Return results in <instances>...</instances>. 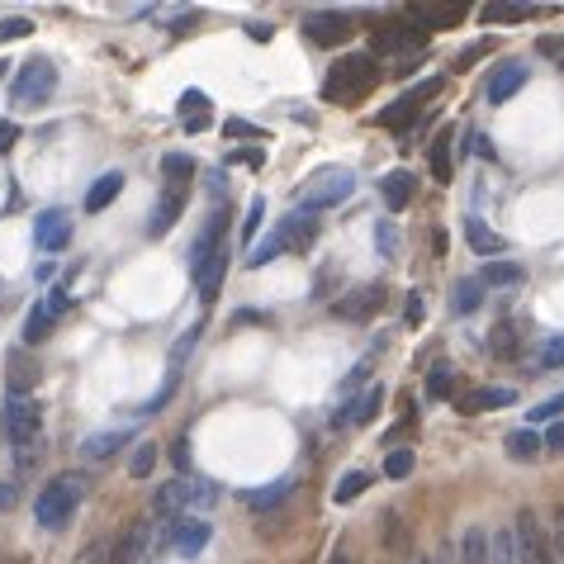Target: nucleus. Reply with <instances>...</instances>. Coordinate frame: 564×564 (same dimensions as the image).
Masks as SVG:
<instances>
[{
    "instance_id": "1",
    "label": "nucleus",
    "mask_w": 564,
    "mask_h": 564,
    "mask_svg": "<svg viewBox=\"0 0 564 564\" xmlns=\"http://www.w3.org/2000/svg\"><path fill=\"white\" fill-rule=\"evenodd\" d=\"M223 271H228V214L223 204L204 219L195 247H190V280L200 285V299L214 304L219 299V285H223Z\"/></svg>"
},
{
    "instance_id": "2",
    "label": "nucleus",
    "mask_w": 564,
    "mask_h": 564,
    "mask_svg": "<svg viewBox=\"0 0 564 564\" xmlns=\"http://www.w3.org/2000/svg\"><path fill=\"white\" fill-rule=\"evenodd\" d=\"M313 237H318V219H313L309 209H294L290 219L275 223V233H266L261 242H252V252H247V266L261 271L266 261H275L280 252H304Z\"/></svg>"
},
{
    "instance_id": "3",
    "label": "nucleus",
    "mask_w": 564,
    "mask_h": 564,
    "mask_svg": "<svg viewBox=\"0 0 564 564\" xmlns=\"http://www.w3.org/2000/svg\"><path fill=\"white\" fill-rule=\"evenodd\" d=\"M0 427L15 446L19 465H34V446L43 437V413H38V399L29 394H5V408H0Z\"/></svg>"
},
{
    "instance_id": "4",
    "label": "nucleus",
    "mask_w": 564,
    "mask_h": 564,
    "mask_svg": "<svg viewBox=\"0 0 564 564\" xmlns=\"http://www.w3.org/2000/svg\"><path fill=\"white\" fill-rule=\"evenodd\" d=\"M81 493H86V479H81V474H57L53 484H43V489H38V503H34L38 527H43V531H62L67 522H72Z\"/></svg>"
},
{
    "instance_id": "5",
    "label": "nucleus",
    "mask_w": 564,
    "mask_h": 564,
    "mask_svg": "<svg viewBox=\"0 0 564 564\" xmlns=\"http://www.w3.org/2000/svg\"><path fill=\"white\" fill-rule=\"evenodd\" d=\"M219 503V484H209V479H171V484H162L157 489V498H152V512L157 517H200L204 508H214Z\"/></svg>"
},
{
    "instance_id": "6",
    "label": "nucleus",
    "mask_w": 564,
    "mask_h": 564,
    "mask_svg": "<svg viewBox=\"0 0 564 564\" xmlns=\"http://www.w3.org/2000/svg\"><path fill=\"white\" fill-rule=\"evenodd\" d=\"M351 190H356V171L351 166H318L304 181V190H299V209H309V214L337 209L342 200H351Z\"/></svg>"
},
{
    "instance_id": "7",
    "label": "nucleus",
    "mask_w": 564,
    "mask_h": 564,
    "mask_svg": "<svg viewBox=\"0 0 564 564\" xmlns=\"http://www.w3.org/2000/svg\"><path fill=\"white\" fill-rule=\"evenodd\" d=\"M375 81H380V62H375V57H370V53H346L342 62L332 67V76H328V86H323V91H328L332 100H337V95L346 100V95H365Z\"/></svg>"
},
{
    "instance_id": "8",
    "label": "nucleus",
    "mask_w": 564,
    "mask_h": 564,
    "mask_svg": "<svg viewBox=\"0 0 564 564\" xmlns=\"http://www.w3.org/2000/svg\"><path fill=\"white\" fill-rule=\"evenodd\" d=\"M57 86V67L48 62V57H29L24 67H19L15 86H10V100H15L19 110H34V105H43L48 95H53Z\"/></svg>"
},
{
    "instance_id": "9",
    "label": "nucleus",
    "mask_w": 564,
    "mask_h": 564,
    "mask_svg": "<svg viewBox=\"0 0 564 564\" xmlns=\"http://www.w3.org/2000/svg\"><path fill=\"white\" fill-rule=\"evenodd\" d=\"M512 541H517V564H555L550 555V541H546V527L531 508L517 512V527H512Z\"/></svg>"
},
{
    "instance_id": "10",
    "label": "nucleus",
    "mask_w": 564,
    "mask_h": 564,
    "mask_svg": "<svg viewBox=\"0 0 564 564\" xmlns=\"http://www.w3.org/2000/svg\"><path fill=\"white\" fill-rule=\"evenodd\" d=\"M209 536H214V527H209L204 517H171V522H166V546L176 550L181 560H195V555L209 546Z\"/></svg>"
},
{
    "instance_id": "11",
    "label": "nucleus",
    "mask_w": 564,
    "mask_h": 564,
    "mask_svg": "<svg viewBox=\"0 0 564 564\" xmlns=\"http://www.w3.org/2000/svg\"><path fill=\"white\" fill-rule=\"evenodd\" d=\"M147 546H152V512L128 522V531L119 536V546H114L110 564H143L147 560Z\"/></svg>"
},
{
    "instance_id": "12",
    "label": "nucleus",
    "mask_w": 564,
    "mask_h": 564,
    "mask_svg": "<svg viewBox=\"0 0 564 564\" xmlns=\"http://www.w3.org/2000/svg\"><path fill=\"white\" fill-rule=\"evenodd\" d=\"M380 309H384V285H361V290L342 294V299L332 304V313L346 318V323H365L370 313H380Z\"/></svg>"
},
{
    "instance_id": "13",
    "label": "nucleus",
    "mask_w": 564,
    "mask_h": 564,
    "mask_svg": "<svg viewBox=\"0 0 564 564\" xmlns=\"http://www.w3.org/2000/svg\"><path fill=\"white\" fill-rule=\"evenodd\" d=\"M34 242H38V252H62L72 242V219L62 209H43L34 219Z\"/></svg>"
},
{
    "instance_id": "14",
    "label": "nucleus",
    "mask_w": 564,
    "mask_h": 564,
    "mask_svg": "<svg viewBox=\"0 0 564 564\" xmlns=\"http://www.w3.org/2000/svg\"><path fill=\"white\" fill-rule=\"evenodd\" d=\"M304 29H309L313 43L332 48V43H342V38L351 34V15H342V10H309V15H304Z\"/></svg>"
},
{
    "instance_id": "15",
    "label": "nucleus",
    "mask_w": 564,
    "mask_h": 564,
    "mask_svg": "<svg viewBox=\"0 0 564 564\" xmlns=\"http://www.w3.org/2000/svg\"><path fill=\"white\" fill-rule=\"evenodd\" d=\"M380 408H384V389H380V384H370V389H365L356 403L337 408V413H332V422H337V427H361V422H370L375 413H380Z\"/></svg>"
},
{
    "instance_id": "16",
    "label": "nucleus",
    "mask_w": 564,
    "mask_h": 564,
    "mask_svg": "<svg viewBox=\"0 0 564 564\" xmlns=\"http://www.w3.org/2000/svg\"><path fill=\"white\" fill-rule=\"evenodd\" d=\"M185 214V195L181 190H162V200L152 209V219H147V237H166L176 228V219Z\"/></svg>"
},
{
    "instance_id": "17",
    "label": "nucleus",
    "mask_w": 564,
    "mask_h": 564,
    "mask_svg": "<svg viewBox=\"0 0 564 564\" xmlns=\"http://www.w3.org/2000/svg\"><path fill=\"white\" fill-rule=\"evenodd\" d=\"M427 34L422 29H408V24H384L375 29V53H408V48H422Z\"/></svg>"
},
{
    "instance_id": "18",
    "label": "nucleus",
    "mask_w": 564,
    "mask_h": 564,
    "mask_svg": "<svg viewBox=\"0 0 564 564\" xmlns=\"http://www.w3.org/2000/svg\"><path fill=\"white\" fill-rule=\"evenodd\" d=\"M512 399H517L512 389H493V384H484V389H470V394H460V399H455V408H460L465 418H474V413H489V408H508Z\"/></svg>"
},
{
    "instance_id": "19",
    "label": "nucleus",
    "mask_w": 564,
    "mask_h": 564,
    "mask_svg": "<svg viewBox=\"0 0 564 564\" xmlns=\"http://www.w3.org/2000/svg\"><path fill=\"white\" fill-rule=\"evenodd\" d=\"M527 86V67H517V62H508V67H498V72L489 76V105H503V100H512V95Z\"/></svg>"
},
{
    "instance_id": "20",
    "label": "nucleus",
    "mask_w": 564,
    "mask_h": 564,
    "mask_svg": "<svg viewBox=\"0 0 564 564\" xmlns=\"http://www.w3.org/2000/svg\"><path fill=\"white\" fill-rule=\"evenodd\" d=\"M465 237H470V247L479 256H503V252H508V242L493 233V228L479 219V214H465Z\"/></svg>"
},
{
    "instance_id": "21",
    "label": "nucleus",
    "mask_w": 564,
    "mask_h": 564,
    "mask_svg": "<svg viewBox=\"0 0 564 564\" xmlns=\"http://www.w3.org/2000/svg\"><path fill=\"white\" fill-rule=\"evenodd\" d=\"M508 460H517V465H531V460H541L546 455V446H541V432L536 427H517V432H508Z\"/></svg>"
},
{
    "instance_id": "22",
    "label": "nucleus",
    "mask_w": 564,
    "mask_h": 564,
    "mask_svg": "<svg viewBox=\"0 0 564 564\" xmlns=\"http://www.w3.org/2000/svg\"><path fill=\"white\" fill-rule=\"evenodd\" d=\"M408 15H413L418 29H455L465 10H460V5H413Z\"/></svg>"
},
{
    "instance_id": "23",
    "label": "nucleus",
    "mask_w": 564,
    "mask_h": 564,
    "mask_svg": "<svg viewBox=\"0 0 564 564\" xmlns=\"http://www.w3.org/2000/svg\"><path fill=\"white\" fill-rule=\"evenodd\" d=\"M119 195H124V176H119V171H105V176H100V181L86 190V214H100V209H110Z\"/></svg>"
},
{
    "instance_id": "24",
    "label": "nucleus",
    "mask_w": 564,
    "mask_h": 564,
    "mask_svg": "<svg viewBox=\"0 0 564 564\" xmlns=\"http://www.w3.org/2000/svg\"><path fill=\"white\" fill-rule=\"evenodd\" d=\"M380 195H384V204H389L394 214L408 209V200H413V176H408L403 166H399V171H389V176L380 181Z\"/></svg>"
},
{
    "instance_id": "25",
    "label": "nucleus",
    "mask_w": 564,
    "mask_h": 564,
    "mask_svg": "<svg viewBox=\"0 0 564 564\" xmlns=\"http://www.w3.org/2000/svg\"><path fill=\"white\" fill-rule=\"evenodd\" d=\"M162 176H166V190H190V176H195V162L185 152H166L162 157Z\"/></svg>"
},
{
    "instance_id": "26",
    "label": "nucleus",
    "mask_w": 564,
    "mask_h": 564,
    "mask_svg": "<svg viewBox=\"0 0 564 564\" xmlns=\"http://www.w3.org/2000/svg\"><path fill=\"white\" fill-rule=\"evenodd\" d=\"M484 290H508V285H522V266L517 261H489L484 275H479Z\"/></svg>"
},
{
    "instance_id": "27",
    "label": "nucleus",
    "mask_w": 564,
    "mask_h": 564,
    "mask_svg": "<svg viewBox=\"0 0 564 564\" xmlns=\"http://www.w3.org/2000/svg\"><path fill=\"white\" fill-rule=\"evenodd\" d=\"M455 564H489V531L465 527V536H460V560Z\"/></svg>"
},
{
    "instance_id": "28",
    "label": "nucleus",
    "mask_w": 564,
    "mask_h": 564,
    "mask_svg": "<svg viewBox=\"0 0 564 564\" xmlns=\"http://www.w3.org/2000/svg\"><path fill=\"white\" fill-rule=\"evenodd\" d=\"M181 119L190 133H200V128H209V95L204 91H185L181 100Z\"/></svg>"
},
{
    "instance_id": "29",
    "label": "nucleus",
    "mask_w": 564,
    "mask_h": 564,
    "mask_svg": "<svg viewBox=\"0 0 564 564\" xmlns=\"http://www.w3.org/2000/svg\"><path fill=\"white\" fill-rule=\"evenodd\" d=\"M294 493V474H285V479H275V484H266V489H252L247 493V503L252 508H275L280 498H290Z\"/></svg>"
},
{
    "instance_id": "30",
    "label": "nucleus",
    "mask_w": 564,
    "mask_h": 564,
    "mask_svg": "<svg viewBox=\"0 0 564 564\" xmlns=\"http://www.w3.org/2000/svg\"><path fill=\"white\" fill-rule=\"evenodd\" d=\"M451 133H441L437 143H432V176H437L441 185H451L455 181V166H451Z\"/></svg>"
},
{
    "instance_id": "31",
    "label": "nucleus",
    "mask_w": 564,
    "mask_h": 564,
    "mask_svg": "<svg viewBox=\"0 0 564 564\" xmlns=\"http://www.w3.org/2000/svg\"><path fill=\"white\" fill-rule=\"evenodd\" d=\"M195 342H200V323H195V328H185L181 337H176V346H171V375H166V384L181 380V365H185V356L195 351Z\"/></svg>"
},
{
    "instance_id": "32",
    "label": "nucleus",
    "mask_w": 564,
    "mask_h": 564,
    "mask_svg": "<svg viewBox=\"0 0 564 564\" xmlns=\"http://www.w3.org/2000/svg\"><path fill=\"white\" fill-rule=\"evenodd\" d=\"M48 328H53V309H48V304H34L29 318H24V342L38 346L43 337H48Z\"/></svg>"
},
{
    "instance_id": "33",
    "label": "nucleus",
    "mask_w": 564,
    "mask_h": 564,
    "mask_svg": "<svg viewBox=\"0 0 564 564\" xmlns=\"http://www.w3.org/2000/svg\"><path fill=\"white\" fill-rule=\"evenodd\" d=\"M124 441H128V432H100V437H91L81 446V455H86V460H105V455H114Z\"/></svg>"
},
{
    "instance_id": "34",
    "label": "nucleus",
    "mask_w": 564,
    "mask_h": 564,
    "mask_svg": "<svg viewBox=\"0 0 564 564\" xmlns=\"http://www.w3.org/2000/svg\"><path fill=\"white\" fill-rule=\"evenodd\" d=\"M479 299H484V285H479V280H460L455 294H451V309L455 313H474L479 309Z\"/></svg>"
},
{
    "instance_id": "35",
    "label": "nucleus",
    "mask_w": 564,
    "mask_h": 564,
    "mask_svg": "<svg viewBox=\"0 0 564 564\" xmlns=\"http://www.w3.org/2000/svg\"><path fill=\"white\" fill-rule=\"evenodd\" d=\"M413 460H418V455H413V446L389 451V455H384V479H408V474H413Z\"/></svg>"
},
{
    "instance_id": "36",
    "label": "nucleus",
    "mask_w": 564,
    "mask_h": 564,
    "mask_svg": "<svg viewBox=\"0 0 564 564\" xmlns=\"http://www.w3.org/2000/svg\"><path fill=\"white\" fill-rule=\"evenodd\" d=\"M489 564H517V541H512V531H493L489 536Z\"/></svg>"
},
{
    "instance_id": "37",
    "label": "nucleus",
    "mask_w": 564,
    "mask_h": 564,
    "mask_svg": "<svg viewBox=\"0 0 564 564\" xmlns=\"http://www.w3.org/2000/svg\"><path fill=\"white\" fill-rule=\"evenodd\" d=\"M479 15H484V24H522V19H531V10L527 5H484Z\"/></svg>"
},
{
    "instance_id": "38",
    "label": "nucleus",
    "mask_w": 564,
    "mask_h": 564,
    "mask_svg": "<svg viewBox=\"0 0 564 564\" xmlns=\"http://www.w3.org/2000/svg\"><path fill=\"white\" fill-rule=\"evenodd\" d=\"M365 489H370V474H365V470H351V474H342V484L332 489V498H337V503H351V498H361Z\"/></svg>"
},
{
    "instance_id": "39",
    "label": "nucleus",
    "mask_w": 564,
    "mask_h": 564,
    "mask_svg": "<svg viewBox=\"0 0 564 564\" xmlns=\"http://www.w3.org/2000/svg\"><path fill=\"white\" fill-rule=\"evenodd\" d=\"M152 470H157V446H152V441H138V451L128 460V474H133V479H147Z\"/></svg>"
},
{
    "instance_id": "40",
    "label": "nucleus",
    "mask_w": 564,
    "mask_h": 564,
    "mask_svg": "<svg viewBox=\"0 0 564 564\" xmlns=\"http://www.w3.org/2000/svg\"><path fill=\"white\" fill-rule=\"evenodd\" d=\"M418 110H422V105H413L408 95H399V100H394V105H389V110L380 114V124H384V128H403Z\"/></svg>"
},
{
    "instance_id": "41",
    "label": "nucleus",
    "mask_w": 564,
    "mask_h": 564,
    "mask_svg": "<svg viewBox=\"0 0 564 564\" xmlns=\"http://www.w3.org/2000/svg\"><path fill=\"white\" fill-rule=\"evenodd\" d=\"M29 384H34V365L24 356H10V394H29Z\"/></svg>"
},
{
    "instance_id": "42",
    "label": "nucleus",
    "mask_w": 564,
    "mask_h": 564,
    "mask_svg": "<svg viewBox=\"0 0 564 564\" xmlns=\"http://www.w3.org/2000/svg\"><path fill=\"white\" fill-rule=\"evenodd\" d=\"M375 247H380V256H389V261L399 256V228H394L389 219L375 223Z\"/></svg>"
},
{
    "instance_id": "43",
    "label": "nucleus",
    "mask_w": 564,
    "mask_h": 564,
    "mask_svg": "<svg viewBox=\"0 0 564 564\" xmlns=\"http://www.w3.org/2000/svg\"><path fill=\"white\" fill-rule=\"evenodd\" d=\"M546 541H550V555H555V564H564V503L555 512H550V531H546Z\"/></svg>"
},
{
    "instance_id": "44",
    "label": "nucleus",
    "mask_w": 564,
    "mask_h": 564,
    "mask_svg": "<svg viewBox=\"0 0 564 564\" xmlns=\"http://www.w3.org/2000/svg\"><path fill=\"white\" fill-rule=\"evenodd\" d=\"M451 384H455V370H451V365H437V370H432V380H427V394H432V399H446V394H451Z\"/></svg>"
},
{
    "instance_id": "45",
    "label": "nucleus",
    "mask_w": 564,
    "mask_h": 564,
    "mask_svg": "<svg viewBox=\"0 0 564 564\" xmlns=\"http://www.w3.org/2000/svg\"><path fill=\"white\" fill-rule=\"evenodd\" d=\"M29 29H34V24H29V19H0V43H15V38H24L29 34Z\"/></svg>"
},
{
    "instance_id": "46",
    "label": "nucleus",
    "mask_w": 564,
    "mask_h": 564,
    "mask_svg": "<svg viewBox=\"0 0 564 564\" xmlns=\"http://www.w3.org/2000/svg\"><path fill=\"white\" fill-rule=\"evenodd\" d=\"M261 219H266V200L256 195V200L247 204V223H242V237H256V228H261Z\"/></svg>"
},
{
    "instance_id": "47",
    "label": "nucleus",
    "mask_w": 564,
    "mask_h": 564,
    "mask_svg": "<svg viewBox=\"0 0 564 564\" xmlns=\"http://www.w3.org/2000/svg\"><path fill=\"white\" fill-rule=\"evenodd\" d=\"M560 413H564V394H555V399H546V403H541V408H531V427H536V422L560 418Z\"/></svg>"
},
{
    "instance_id": "48",
    "label": "nucleus",
    "mask_w": 564,
    "mask_h": 564,
    "mask_svg": "<svg viewBox=\"0 0 564 564\" xmlns=\"http://www.w3.org/2000/svg\"><path fill=\"white\" fill-rule=\"evenodd\" d=\"M437 91H441V76H432V81H422V86H413V91H408V100H413V105H427V100H432Z\"/></svg>"
},
{
    "instance_id": "49",
    "label": "nucleus",
    "mask_w": 564,
    "mask_h": 564,
    "mask_svg": "<svg viewBox=\"0 0 564 564\" xmlns=\"http://www.w3.org/2000/svg\"><path fill=\"white\" fill-rule=\"evenodd\" d=\"M541 446H546V455H564V422H555L546 437H541Z\"/></svg>"
},
{
    "instance_id": "50",
    "label": "nucleus",
    "mask_w": 564,
    "mask_h": 564,
    "mask_svg": "<svg viewBox=\"0 0 564 564\" xmlns=\"http://www.w3.org/2000/svg\"><path fill=\"white\" fill-rule=\"evenodd\" d=\"M384 531H389V550H403V522H399V512H389V517H384Z\"/></svg>"
},
{
    "instance_id": "51",
    "label": "nucleus",
    "mask_w": 564,
    "mask_h": 564,
    "mask_svg": "<svg viewBox=\"0 0 564 564\" xmlns=\"http://www.w3.org/2000/svg\"><path fill=\"white\" fill-rule=\"evenodd\" d=\"M541 365H546V370L564 365V337H560V342H546V351H541Z\"/></svg>"
},
{
    "instance_id": "52",
    "label": "nucleus",
    "mask_w": 564,
    "mask_h": 564,
    "mask_svg": "<svg viewBox=\"0 0 564 564\" xmlns=\"http://www.w3.org/2000/svg\"><path fill=\"white\" fill-rule=\"evenodd\" d=\"M493 351H498V356H512V351H517V337H512V328H498V337H493Z\"/></svg>"
},
{
    "instance_id": "53",
    "label": "nucleus",
    "mask_w": 564,
    "mask_h": 564,
    "mask_svg": "<svg viewBox=\"0 0 564 564\" xmlns=\"http://www.w3.org/2000/svg\"><path fill=\"white\" fill-rule=\"evenodd\" d=\"M403 318H408V323H422V318H427V304H422V294H413V299H408Z\"/></svg>"
},
{
    "instance_id": "54",
    "label": "nucleus",
    "mask_w": 564,
    "mask_h": 564,
    "mask_svg": "<svg viewBox=\"0 0 564 564\" xmlns=\"http://www.w3.org/2000/svg\"><path fill=\"white\" fill-rule=\"evenodd\" d=\"M15 498H19V489L10 484V479H0V512H10V508H15Z\"/></svg>"
},
{
    "instance_id": "55",
    "label": "nucleus",
    "mask_w": 564,
    "mask_h": 564,
    "mask_svg": "<svg viewBox=\"0 0 564 564\" xmlns=\"http://www.w3.org/2000/svg\"><path fill=\"white\" fill-rule=\"evenodd\" d=\"M541 53H546V57H560V67H564V38H541Z\"/></svg>"
},
{
    "instance_id": "56",
    "label": "nucleus",
    "mask_w": 564,
    "mask_h": 564,
    "mask_svg": "<svg viewBox=\"0 0 564 564\" xmlns=\"http://www.w3.org/2000/svg\"><path fill=\"white\" fill-rule=\"evenodd\" d=\"M365 375H370V356H365V361L356 365V370H351V375H346V384H342V389H356V384H361Z\"/></svg>"
},
{
    "instance_id": "57",
    "label": "nucleus",
    "mask_w": 564,
    "mask_h": 564,
    "mask_svg": "<svg viewBox=\"0 0 564 564\" xmlns=\"http://www.w3.org/2000/svg\"><path fill=\"white\" fill-rule=\"evenodd\" d=\"M15 138H19V128L10 124V119H0V152H5L10 143H15Z\"/></svg>"
},
{
    "instance_id": "58",
    "label": "nucleus",
    "mask_w": 564,
    "mask_h": 564,
    "mask_svg": "<svg viewBox=\"0 0 564 564\" xmlns=\"http://www.w3.org/2000/svg\"><path fill=\"white\" fill-rule=\"evenodd\" d=\"M228 133H233V138H256V128L242 124V119H233V124H228Z\"/></svg>"
},
{
    "instance_id": "59",
    "label": "nucleus",
    "mask_w": 564,
    "mask_h": 564,
    "mask_svg": "<svg viewBox=\"0 0 564 564\" xmlns=\"http://www.w3.org/2000/svg\"><path fill=\"white\" fill-rule=\"evenodd\" d=\"M422 564H455V560H451V546H441L437 555H427V560H422Z\"/></svg>"
},
{
    "instance_id": "60",
    "label": "nucleus",
    "mask_w": 564,
    "mask_h": 564,
    "mask_svg": "<svg viewBox=\"0 0 564 564\" xmlns=\"http://www.w3.org/2000/svg\"><path fill=\"white\" fill-rule=\"evenodd\" d=\"M247 34H252L256 43H261V38H271V24H247Z\"/></svg>"
},
{
    "instance_id": "61",
    "label": "nucleus",
    "mask_w": 564,
    "mask_h": 564,
    "mask_svg": "<svg viewBox=\"0 0 564 564\" xmlns=\"http://www.w3.org/2000/svg\"><path fill=\"white\" fill-rule=\"evenodd\" d=\"M470 143H474V152H479V157H493V147L484 143V138H479V133H470Z\"/></svg>"
},
{
    "instance_id": "62",
    "label": "nucleus",
    "mask_w": 564,
    "mask_h": 564,
    "mask_svg": "<svg viewBox=\"0 0 564 564\" xmlns=\"http://www.w3.org/2000/svg\"><path fill=\"white\" fill-rule=\"evenodd\" d=\"M328 564H351V560H346V550L337 546V550H332V560H328Z\"/></svg>"
},
{
    "instance_id": "63",
    "label": "nucleus",
    "mask_w": 564,
    "mask_h": 564,
    "mask_svg": "<svg viewBox=\"0 0 564 564\" xmlns=\"http://www.w3.org/2000/svg\"><path fill=\"white\" fill-rule=\"evenodd\" d=\"M5 72H10V62H5V57H0V76H5Z\"/></svg>"
}]
</instances>
